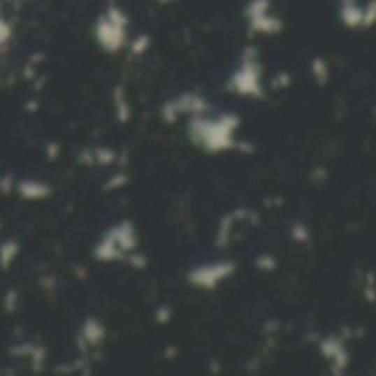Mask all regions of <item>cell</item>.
Returning a JSON list of instances; mask_svg holds the SVG:
<instances>
[{
  "label": "cell",
  "instance_id": "24",
  "mask_svg": "<svg viewBox=\"0 0 376 376\" xmlns=\"http://www.w3.org/2000/svg\"><path fill=\"white\" fill-rule=\"evenodd\" d=\"M126 183H128V176H126L124 172H119V174H113V178L108 180V183H103V189L113 191V189H119V187H124Z\"/></svg>",
  "mask_w": 376,
  "mask_h": 376
},
{
  "label": "cell",
  "instance_id": "27",
  "mask_svg": "<svg viewBox=\"0 0 376 376\" xmlns=\"http://www.w3.org/2000/svg\"><path fill=\"white\" fill-rule=\"evenodd\" d=\"M170 319H172V308H170V306L157 308V321H159V324H168Z\"/></svg>",
  "mask_w": 376,
  "mask_h": 376
},
{
  "label": "cell",
  "instance_id": "11",
  "mask_svg": "<svg viewBox=\"0 0 376 376\" xmlns=\"http://www.w3.org/2000/svg\"><path fill=\"white\" fill-rule=\"evenodd\" d=\"M108 231L115 236L117 245L124 249V253H130V251L137 249L139 238H137V229L132 227V222H130V220H124V222L113 224V227H110Z\"/></svg>",
  "mask_w": 376,
  "mask_h": 376
},
{
  "label": "cell",
  "instance_id": "5",
  "mask_svg": "<svg viewBox=\"0 0 376 376\" xmlns=\"http://www.w3.org/2000/svg\"><path fill=\"white\" fill-rule=\"evenodd\" d=\"M245 18L251 34L260 36H280L284 22L277 13H273L270 0H249L245 7Z\"/></svg>",
  "mask_w": 376,
  "mask_h": 376
},
{
  "label": "cell",
  "instance_id": "21",
  "mask_svg": "<svg viewBox=\"0 0 376 376\" xmlns=\"http://www.w3.org/2000/svg\"><path fill=\"white\" fill-rule=\"evenodd\" d=\"M29 356H31V361H34V370L42 372L44 363H47V350H44L42 345H34L31 352H29Z\"/></svg>",
  "mask_w": 376,
  "mask_h": 376
},
{
  "label": "cell",
  "instance_id": "9",
  "mask_svg": "<svg viewBox=\"0 0 376 376\" xmlns=\"http://www.w3.org/2000/svg\"><path fill=\"white\" fill-rule=\"evenodd\" d=\"M93 255L99 262H119V260H126V253L124 249L117 245V240L110 231H106L101 236V240L95 245Z\"/></svg>",
  "mask_w": 376,
  "mask_h": 376
},
{
  "label": "cell",
  "instance_id": "22",
  "mask_svg": "<svg viewBox=\"0 0 376 376\" xmlns=\"http://www.w3.org/2000/svg\"><path fill=\"white\" fill-rule=\"evenodd\" d=\"M376 24V0H368L363 5V29H372Z\"/></svg>",
  "mask_w": 376,
  "mask_h": 376
},
{
  "label": "cell",
  "instance_id": "14",
  "mask_svg": "<svg viewBox=\"0 0 376 376\" xmlns=\"http://www.w3.org/2000/svg\"><path fill=\"white\" fill-rule=\"evenodd\" d=\"M20 253V243H16V240H5L3 245H0V268L7 270L13 260L18 258Z\"/></svg>",
  "mask_w": 376,
  "mask_h": 376
},
{
  "label": "cell",
  "instance_id": "26",
  "mask_svg": "<svg viewBox=\"0 0 376 376\" xmlns=\"http://www.w3.org/2000/svg\"><path fill=\"white\" fill-rule=\"evenodd\" d=\"M0 189H3V194L16 191V178H13V174H5V178L0 180Z\"/></svg>",
  "mask_w": 376,
  "mask_h": 376
},
{
  "label": "cell",
  "instance_id": "6",
  "mask_svg": "<svg viewBox=\"0 0 376 376\" xmlns=\"http://www.w3.org/2000/svg\"><path fill=\"white\" fill-rule=\"evenodd\" d=\"M209 113V101L201 95V93H183L170 101H165L161 106V117L165 124H174L178 117H196V115H205Z\"/></svg>",
  "mask_w": 376,
  "mask_h": 376
},
{
  "label": "cell",
  "instance_id": "28",
  "mask_svg": "<svg viewBox=\"0 0 376 376\" xmlns=\"http://www.w3.org/2000/svg\"><path fill=\"white\" fill-rule=\"evenodd\" d=\"M159 3H163V5H165V3H170V0H159Z\"/></svg>",
  "mask_w": 376,
  "mask_h": 376
},
{
  "label": "cell",
  "instance_id": "7",
  "mask_svg": "<svg viewBox=\"0 0 376 376\" xmlns=\"http://www.w3.org/2000/svg\"><path fill=\"white\" fill-rule=\"evenodd\" d=\"M319 354L330 363V374H343L350 366V352L345 348V343L337 335H328L319 341Z\"/></svg>",
  "mask_w": 376,
  "mask_h": 376
},
{
  "label": "cell",
  "instance_id": "10",
  "mask_svg": "<svg viewBox=\"0 0 376 376\" xmlns=\"http://www.w3.org/2000/svg\"><path fill=\"white\" fill-rule=\"evenodd\" d=\"M339 20L345 29H363V5L361 0H339Z\"/></svg>",
  "mask_w": 376,
  "mask_h": 376
},
{
  "label": "cell",
  "instance_id": "8",
  "mask_svg": "<svg viewBox=\"0 0 376 376\" xmlns=\"http://www.w3.org/2000/svg\"><path fill=\"white\" fill-rule=\"evenodd\" d=\"M16 191L18 196L24 201H44L51 196V185L44 183V180H36V178H20L16 180Z\"/></svg>",
  "mask_w": 376,
  "mask_h": 376
},
{
  "label": "cell",
  "instance_id": "2",
  "mask_svg": "<svg viewBox=\"0 0 376 376\" xmlns=\"http://www.w3.org/2000/svg\"><path fill=\"white\" fill-rule=\"evenodd\" d=\"M264 71L258 49L247 47L240 55V62L233 68V73L227 80V90L240 95V97H251V99H264Z\"/></svg>",
  "mask_w": 376,
  "mask_h": 376
},
{
  "label": "cell",
  "instance_id": "23",
  "mask_svg": "<svg viewBox=\"0 0 376 376\" xmlns=\"http://www.w3.org/2000/svg\"><path fill=\"white\" fill-rule=\"evenodd\" d=\"M3 306H5L7 312H16V310H18V291H16V289H9V291L5 293Z\"/></svg>",
  "mask_w": 376,
  "mask_h": 376
},
{
  "label": "cell",
  "instance_id": "1",
  "mask_svg": "<svg viewBox=\"0 0 376 376\" xmlns=\"http://www.w3.org/2000/svg\"><path fill=\"white\" fill-rule=\"evenodd\" d=\"M243 119L236 113H218V115H196L189 117L187 134L189 141L207 154H222L229 150L240 147L236 132L240 130Z\"/></svg>",
  "mask_w": 376,
  "mask_h": 376
},
{
  "label": "cell",
  "instance_id": "15",
  "mask_svg": "<svg viewBox=\"0 0 376 376\" xmlns=\"http://www.w3.org/2000/svg\"><path fill=\"white\" fill-rule=\"evenodd\" d=\"M310 75L317 86H326L330 80V66L324 57H312L310 59Z\"/></svg>",
  "mask_w": 376,
  "mask_h": 376
},
{
  "label": "cell",
  "instance_id": "18",
  "mask_svg": "<svg viewBox=\"0 0 376 376\" xmlns=\"http://www.w3.org/2000/svg\"><path fill=\"white\" fill-rule=\"evenodd\" d=\"M93 157H95V163H99V165H113L117 161L115 150H110V147H97V150H93Z\"/></svg>",
  "mask_w": 376,
  "mask_h": 376
},
{
  "label": "cell",
  "instance_id": "16",
  "mask_svg": "<svg viewBox=\"0 0 376 376\" xmlns=\"http://www.w3.org/2000/svg\"><path fill=\"white\" fill-rule=\"evenodd\" d=\"M291 238L295 240L297 245H306V243H310V229L306 227L304 222H295L291 227Z\"/></svg>",
  "mask_w": 376,
  "mask_h": 376
},
{
  "label": "cell",
  "instance_id": "20",
  "mask_svg": "<svg viewBox=\"0 0 376 376\" xmlns=\"http://www.w3.org/2000/svg\"><path fill=\"white\" fill-rule=\"evenodd\" d=\"M150 44H152V40H150L147 34H143V36H139V38H134L132 44H130V53H132V55H143V53L150 49Z\"/></svg>",
  "mask_w": 376,
  "mask_h": 376
},
{
  "label": "cell",
  "instance_id": "17",
  "mask_svg": "<svg viewBox=\"0 0 376 376\" xmlns=\"http://www.w3.org/2000/svg\"><path fill=\"white\" fill-rule=\"evenodd\" d=\"M255 268L264 270V273H270V270L277 268V258H275V255H270V253H262V255L255 258Z\"/></svg>",
  "mask_w": 376,
  "mask_h": 376
},
{
  "label": "cell",
  "instance_id": "3",
  "mask_svg": "<svg viewBox=\"0 0 376 376\" xmlns=\"http://www.w3.org/2000/svg\"><path fill=\"white\" fill-rule=\"evenodd\" d=\"M128 16L117 5H108L95 24V40L106 53H117L128 42Z\"/></svg>",
  "mask_w": 376,
  "mask_h": 376
},
{
  "label": "cell",
  "instance_id": "12",
  "mask_svg": "<svg viewBox=\"0 0 376 376\" xmlns=\"http://www.w3.org/2000/svg\"><path fill=\"white\" fill-rule=\"evenodd\" d=\"M82 339L88 345H93V348H99L103 339H106V326H103L97 317H88L82 326Z\"/></svg>",
  "mask_w": 376,
  "mask_h": 376
},
{
  "label": "cell",
  "instance_id": "19",
  "mask_svg": "<svg viewBox=\"0 0 376 376\" xmlns=\"http://www.w3.org/2000/svg\"><path fill=\"white\" fill-rule=\"evenodd\" d=\"M11 36H13L11 24H9L5 18H0V53H5V51H7L9 42H11Z\"/></svg>",
  "mask_w": 376,
  "mask_h": 376
},
{
  "label": "cell",
  "instance_id": "13",
  "mask_svg": "<svg viewBox=\"0 0 376 376\" xmlns=\"http://www.w3.org/2000/svg\"><path fill=\"white\" fill-rule=\"evenodd\" d=\"M113 101H115V115H117V119H119V124H128L130 117H132V108H130V103H128L124 86H115V90H113Z\"/></svg>",
  "mask_w": 376,
  "mask_h": 376
},
{
  "label": "cell",
  "instance_id": "25",
  "mask_svg": "<svg viewBox=\"0 0 376 376\" xmlns=\"http://www.w3.org/2000/svg\"><path fill=\"white\" fill-rule=\"evenodd\" d=\"M126 260L134 266V268H145V255H139V253H134V251H130V253H126Z\"/></svg>",
  "mask_w": 376,
  "mask_h": 376
},
{
  "label": "cell",
  "instance_id": "4",
  "mask_svg": "<svg viewBox=\"0 0 376 376\" xmlns=\"http://www.w3.org/2000/svg\"><path fill=\"white\" fill-rule=\"evenodd\" d=\"M238 264L233 260H218V262H205V264H196L194 268H189L187 273V282L191 287H196L201 291H214L218 289L222 282H227L229 277L236 275Z\"/></svg>",
  "mask_w": 376,
  "mask_h": 376
}]
</instances>
